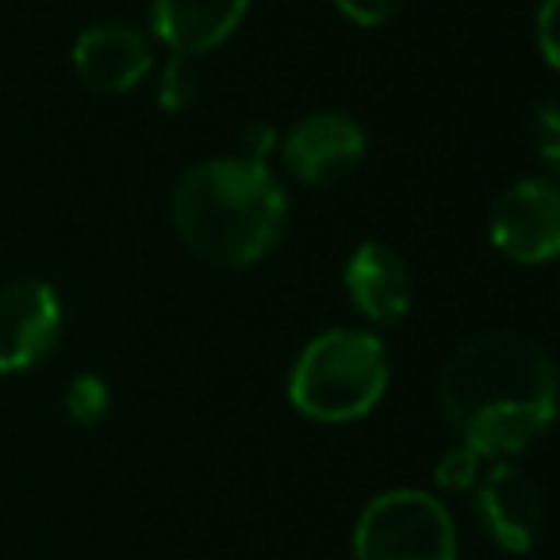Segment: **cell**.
Masks as SVG:
<instances>
[{
	"instance_id": "obj_1",
	"label": "cell",
	"mask_w": 560,
	"mask_h": 560,
	"mask_svg": "<svg viewBox=\"0 0 560 560\" xmlns=\"http://www.w3.org/2000/svg\"><path fill=\"white\" fill-rule=\"evenodd\" d=\"M438 407L460 445L506 457L534 445L557 411L549 353L522 335H480L457 346L438 376Z\"/></svg>"
},
{
	"instance_id": "obj_2",
	"label": "cell",
	"mask_w": 560,
	"mask_h": 560,
	"mask_svg": "<svg viewBox=\"0 0 560 560\" xmlns=\"http://www.w3.org/2000/svg\"><path fill=\"white\" fill-rule=\"evenodd\" d=\"M173 223L196 257L242 269L272 254L289 226V196L254 158H211L173 188Z\"/></svg>"
},
{
	"instance_id": "obj_3",
	"label": "cell",
	"mask_w": 560,
	"mask_h": 560,
	"mask_svg": "<svg viewBox=\"0 0 560 560\" xmlns=\"http://www.w3.org/2000/svg\"><path fill=\"white\" fill-rule=\"evenodd\" d=\"M388 392V353L369 330H323L304 346L289 376V399L315 422L365 419Z\"/></svg>"
},
{
	"instance_id": "obj_4",
	"label": "cell",
	"mask_w": 560,
	"mask_h": 560,
	"mask_svg": "<svg viewBox=\"0 0 560 560\" xmlns=\"http://www.w3.org/2000/svg\"><path fill=\"white\" fill-rule=\"evenodd\" d=\"M353 560H457L453 514L430 491H384L353 526Z\"/></svg>"
},
{
	"instance_id": "obj_5",
	"label": "cell",
	"mask_w": 560,
	"mask_h": 560,
	"mask_svg": "<svg viewBox=\"0 0 560 560\" xmlns=\"http://www.w3.org/2000/svg\"><path fill=\"white\" fill-rule=\"evenodd\" d=\"M491 242L511 261H552L560 249V188L545 177L514 180L491 208Z\"/></svg>"
},
{
	"instance_id": "obj_6",
	"label": "cell",
	"mask_w": 560,
	"mask_h": 560,
	"mask_svg": "<svg viewBox=\"0 0 560 560\" xmlns=\"http://www.w3.org/2000/svg\"><path fill=\"white\" fill-rule=\"evenodd\" d=\"M62 304L47 280H16L0 289V373H24L55 350Z\"/></svg>"
},
{
	"instance_id": "obj_7",
	"label": "cell",
	"mask_w": 560,
	"mask_h": 560,
	"mask_svg": "<svg viewBox=\"0 0 560 560\" xmlns=\"http://www.w3.org/2000/svg\"><path fill=\"white\" fill-rule=\"evenodd\" d=\"M365 158V131L342 112H315L300 119L284 139V165L304 185H335L350 177Z\"/></svg>"
},
{
	"instance_id": "obj_8",
	"label": "cell",
	"mask_w": 560,
	"mask_h": 560,
	"mask_svg": "<svg viewBox=\"0 0 560 560\" xmlns=\"http://www.w3.org/2000/svg\"><path fill=\"white\" fill-rule=\"evenodd\" d=\"M476 518L503 552H529L545 526L541 488L518 465H491L476 491Z\"/></svg>"
},
{
	"instance_id": "obj_9",
	"label": "cell",
	"mask_w": 560,
	"mask_h": 560,
	"mask_svg": "<svg viewBox=\"0 0 560 560\" xmlns=\"http://www.w3.org/2000/svg\"><path fill=\"white\" fill-rule=\"evenodd\" d=\"M150 66H154V55H150L147 35L116 20L85 27L73 43V70L101 96L131 93L150 73Z\"/></svg>"
},
{
	"instance_id": "obj_10",
	"label": "cell",
	"mask_w": 560,
	"mask_h": 560,
	"mask_svg": "<svg viewBox=\"0 0 560 560\" xmlns=\"http://www.w3.org/2000/svg\"><path fill=\"white\" fill-rule=\"evenodd\" d=\"M249 0H150V27L177 58L223 47L242 27Z\"/></svg>"
},
{
	"instance_id": "obj_11",
	"label": "cell",
	"mask_w": 560,
	"mask_h": 560,
	"mask_svg": "<svg viewBox=\"0 0 560 560\" xmlns=\"http://www.w3.org/2000/svg\"><path fill=\"white\" fill-rule=\"evenodd\" d=\"M342 280L369 323H399L411 312V269L384 242H361L346 261Z\"/></svg>"
},
{
	"instance_id": "obj_12",
	"label": "cell",
	"mask_w": 560,
	"mask_h": 560,
	"mask_svg": "<svg viewBox=\"0 0 560 560\" xmlns=\"http://www.w3.org/2000/svg\"><path fill=\"white\" fill-rule=\"evenodd\" d=\"M108 407H112V392L96 373H81L78 381L66 388V411H70V419L81 422V427L104 422Z\"/></svg>"
},
{
	"instance_id": "obj_13",
	"label": "cell",
	"mask_w": 560,
	"mask_h": 560,
	"mask_svg": "<svg viewBox=\"0 0 560 560\" xmlns=\"http://www.w3.org/2000/svg\"><path fill=\"white\" fill-rule=\"evenodd\" d=\"M196 101V73L185 66V58L173 55L162 66V81H158V108L162 112H185Z\"/></svg>"
},
{
	"instance_id": "obj_14",
	"label": "cell",
	"mask_w": 560,
	"mask_h": 560,
	"mask_svg": "<svg viewBox=\"0 0 560 560\" xmlns=\"http://www.w3.org/2000/svg\"><path fill=\"white\" fill-rule=\"evenodd\" d=\"M434 480H438V488H445V491H468L476 480H480V453H472L468 445L450 450L442 460H438Z\"/></svg>"
},
{
	"instance_id": "obj_15",
	"label": "cell",
	"mask_w": 560,
	"mask_h": 560,
	"mask_svg": "<svg viewBox=\"0 0 560 560\" xmlns=\"http://www.w3.org/2000/svg\"><path fill=\"white\" fill-rule=\"evenodd\" d=\"M407 0H335V9L342 12L346 20L361 27H381L388 24L396 12H404Z\"/></svg>"
},
{
	"instance_id": "obj_16",
	"label": "cell",
	"mask_w": 560,
	"mask_h": 560,
	"mask_svg": "<svg viewBox=\"0 0 560 560\" xmlns=\"http://www.w3.org/2000/svg\"><path fill=\"white\" fill-rule=\"evenodd\" d=\"M560 119H557V108H552V101H545L541 108H537V127H534V142L537 150H541L545 162H557L560 154Z\"/></svg>"
},
{
	"instance_id": "obj_17",
	"label": "cell",
	"mask_w": 560,
	"mask_h": 560,
	"mask_svg": "<svg viewBox=\"0 0 560 560\" xmlns=\"http://www.w3.org/2000/svg\"><path fill=\"white\" fill-rule=\"evenodd\" d=\"M272 147H277V131H272L269 124L246 127V150H242V158H254V162H265Z\"/></svg>"
},
{
	"instance_id": "obj_18",
	"label": "cell",
	"mask_w": 560,
	"mask_h": 560,
	"mask_svg": "<svg viewBox=\"0 0 560 560\" xmlns=\"http://www.w3.org/2000/svg\"><path fill=\"white\" fill-rule=\"evenodd\" d=\"M552 16H557V0H545L541 16H537V39H541V55L545 62H557V50H552Z\"/></svg>"
}]
</instances>
